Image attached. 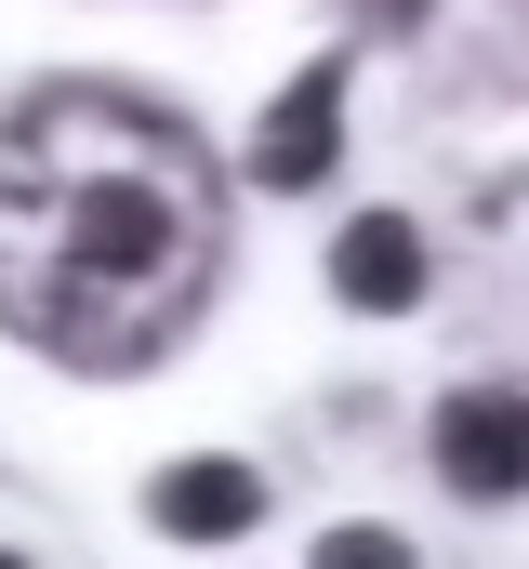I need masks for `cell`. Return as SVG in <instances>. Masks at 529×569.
Wrapping results in <instances>:
<instances>
[{
  "instance_id": "obj_6",
  "label": "cell",
  "mask_w": 529,
  "mask_h": 569,
  "mask_svg": "<svg viewBox=\"0 0 529 569\" xmlns=\"http://www.w3.org/2000/svg\"><path fill=\"white\" fill-rule=\"evenodd\" d=\"M318 569H410L397 530H318Z\"/></svg>"
},
{
  "instance_id": "obj_4",
  "label": "cell",
  "mask_w": 529,
  "mask_h": 569,
  "mask_svg": "<svg viewBox=\"0 0 529 569\" xmlns=\"http://www.w3.org/2000/svg\"><path fill=\"white\" fill-rule=\"evenodd\" d=\"M146 517H159L172 543H239V530L264 517V477H252V463H226V450L159 463V477H146Z\"/></svg>"
},
{
  "instance_id": "obj_5",
  "label": "cell",
  "mask_w": 529,
  "mask_h": 569,
  "mask_svg": "<svg viewBox=\"0 0 529 569\" xmlns=\"http://www.w3.org/2000/svg\"><path fill=\"white\" fill-rule=\"evenodd\" d=\"M331 279H345V305L397 318V305L423 291V239H410V212H358V226L331 239Z\"/></svg>"
},
{
  "instance_id": "obj_7",
  "label": "cell",
  "mask_w": 529,
  "mask_h": 569,
  "mask_svg": "<svg viewBox=\"0 0 529 569\" xmlns=\"http://www.w3.org/2000/svg\"><path fill=\"white\" fill-rule=\"evenodd\" d=\"M0 569H27V557H0Z\"/></svg>"
},
{
  "instance_id": "obj_1",
  "label": "cell",
  "mask_w": 529,
  "mask_h": 569,
  "mask_svg": "<svg viewBox=\"0 0 529 569\" xmlns=\"http://www.w3.org/2000/svg\"><path fill=\"white\" fill-rule=\"evenodd\" d=\"M212 159L146 93H40L0 120V318L67 371H146L212 279Z\"/></svg>"
},
{
  "instance_id": "obj_2",
  "label": "cell",
  "mask_w": 529,
  "mask_h": 569,
  "mask_svg": "<svg viewBox=\"0 0 529 569\" xmlns=\"http://www.w3.org/2000/svg\"><path fill=\"white\" fill-rule=\"evenodd\" d=\"M437 477L463 490V503H503V490H529V398H450L437 411Z\"/></svg>"
},
{
  "instance_id": "obj_3",
  "label": "cell",
  "mask_w": 529,
  "mask_h": 569,
  "mask_svg": "<svg viewBox=\"0 0 529 569\" xmlns=\"http://www.w3.org/2000/svg\"><path fill=\"white\" fill-rule=\"evenodd\" d=\"M331 159H345V67H305L252 133V186H318Z\"/></svg>"
}]
</instances>
